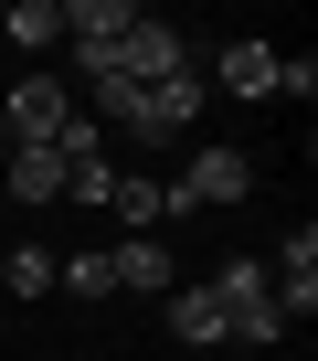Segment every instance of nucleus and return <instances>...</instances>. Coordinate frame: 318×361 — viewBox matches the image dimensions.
Returning a JSON list of instances; mask_svg holds the SVG:
<instances>
[{
	"label": "nucleus",
	"instance_id": "1",
	"mask_svg": "<svg viewBox=\"0 0 318 361\" xmlns=\"http://www.w3.org/2000/svg\"><path fill=\"white\" fill-rule=\"evenodd\" d=\"M212 308H223V340H286V319H276V287H265V266L255 255H234L223 276H212Z\"/></svg>",
	"mask_w": 318,
	"mask_h": 361
},
{
	"label": "nucleus",
	"instance_id": "2",
	"mask_svg": "<svg viewBox=\"0 0 318 361\" xmlns=\"http://www.w3.org/2000/svg\"><path fill=\"white\" fill-rule=\"evenodd\" d=\"M64 128H75V85H53V75H22L0 96V138L11 149H53Z\"/></svg>",
	"mask_w": 318,
	"mask_h": 361
},
{
	"label": "nucleus",
	"instance_id": "3",
	"mask_svg": "<svg viewBox=\"0 0 318 361\" xmlns=\"http://www.w3.org/2000/svg\"><path fill=\"white\" fill-rule=\"evenodd\" d=\"M255 192V159L244 149H191V170L170 180V213H234Z\"/></svg>",
	"mask_w": 318,
	"mask_h": 361
},
{
	"label": "nucleus",
	"instance_id": "4",
	"mask_svg": "<svg viewBox=\"0 0 318 361\" xmlns=\"http://www.w3.org/2000/svg\"><path fill=\"white\" fill-rule=\"evenodd\" d=\"M117 75H127V85H159V75H191V43H181L170 22H159V11H138V22H127V43H117Z\"/></svg>",
	"mask_w": 318,
	"mask_h": 361
},
{
	"label": "nucleus",
	"instance_id": "5",
	"mask_svg": "<svg viewBox=\"0 0 318 361\" xmlns=\"http://www.w3.org/2000/svg\"><path fill=\"white\" fill-rule=\"evenodd\" d=\"M202 117V75H159V85H138V117H127V138H181Z\"/></svg>",
	"mask_w": 318,
	"mask_h": 361
},
{
	"label": "nucleus",
	"instance_id": "6",
	"mask_svg": "<svg viewBox=\"0 0 318 361\" xmlns=\"http://www.w3.org/2000/svg\"><path fill=\"white\" fill-rule=\"evenodd\" d=\"M265 287H276V319H318V234L307 224L286 234V255L265 266Z\"/></svg>",
	"mask_w": 318,
	"mask_h": 361
},
{
	"label": "nucleus",
	"instance_id": "7",
	"mask_svg": "<svg viewBox=\"0 0 318 361\" xmlns=\"http://www.w3.org/2000/svg\"><path fill=\"white\" fill-rule=\"evenodd\" d=\"M0 192H11V202H64V159L53 149H0Z\"/></svg>",
	"mask_w": 318,
	"mask_h": 361
},
{
	"label": "nucleus",
	"instance_id": "8",
	"mask_svg": "<svg viewBox=\"0 0 318 361\" xmlns=\"http://www.w3.org/2000/svg\"><path fill=\"white\" fill-rule=\"evenodd\" d=\"M106 266H117V287H127V298H170V245H159V234L106 245Z\"/></svg>",
	"mask_w": 318,
	"mask_h": 361
},
{
	"label": "nucleus",
	"instance_id": "9",
	"mask_svg": "<svg viewBox=\"0 0 318 361\" xmlns=\"http://www.w3.org/2000/svg\"><path fill=\"white\" fill-rule=\"evenodd\" d=\"M0 43L53 54V43H64V0H0Z\"/></svg>",
	"mask_w": 318,
	"mask_h": 361
},
{
	"label": "nucleus",
	"instance_id": "10",
	"mask_svg": "<svg viewBox=\"0 0 318 361\" xmlns=\"http://www.w3.org/2000/svg\"><path fill=\"white\" fill-rule=\"evenodd\" d=\"M276 64H286V54H276V43H255V32H244V43H223V85H234V96H276Z\"/></svg>",
	"mask_w": 318,
	"mask_h": 361
},
{
	"label": "nucleus",
	"instance_id": "11",
	"mask_svg": "<svg viewBox=\"0 0 318 361\" xmlns=\"http://www.w3.org/2000/svg\"><path fill=\"white\" fill-rule=\"evenodd\" d=\"M170 340H181V350H212V340H223L212 287H170Z\"/></svg>",
	"mask_w": 318,
	"mask_h": 361
},
{
	"label": "nucleus",
	"instance_id": "12",
	"mask_svg": "<svg viewBox=\"0 0 318 361\" xmlns=\"http://www.w3.org/2000/svg\"><path fill=\"white\" fill-rule=\"evenodd\" d=\"M106 213H117L127 234H159V224H170V180H138V170H127V180H117V202H106Z\"/></svg>",
	"mask_w": 318,
	"mask_h": 361
},
{
	"label": "nucleus",
	"instance_id": "13",
	"mask_svg": "<svg viewBox=\"0 0 318 361\" xmlns=\"http://www.w3.org/2000/svg\"><path fill=\"white\" fill-rule=\"evenodd\" d=\"M53 287H64V298H117V266H106V245H85V255H53Z\"/></svg>",
	"mask_w": 318,
	"mask_h": 361
},
{
	"label": "nucleus",
	"instance_id": "14",
	"mask_svg": "<svg viewBox=\"0 0 318 361\" xmlns=\"http://www.w3.org/2000/svg\"><path fill=\"white\" fill-rule=\"evenodd\" d=\"M0 287H11V298H53V255H43V245H11Z\"/></svg>",
	"mask_w": 318,
	"mask_h": 361
},
{
	"label": "nucleus",
	"instance_id": "15",
	"mask_svg": "<svg viewBox=\"0 0 318 361\" xmlns=\"http://www.w3.org/2000/svg\"><path fill=\"white\" fill-rule=\"evenodd\" d=\"M276 96H297V106H307V96H318V54H297V64H276Z\"/></svg>",
	"mask_w": 318,
	"mask_h": 361
},
{
	"label": "nucleus",
	"instance_id": "16",
	"mask_svg": "<svg viewBox=\"0 0 318 361\" xmlns=\"http://www.w3.org/2000/svg\"><path fill=\"white\" fill-rule=\"evenodd\" d=\"M0 149H11V138H0Z\"/></svg>",
	"mask_w": 318,
	"mask_h": 361
}]
</instances>
